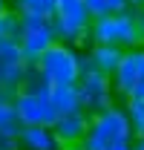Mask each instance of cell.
<instances>
[{
	"instance_id": "obj_1",
	"label": "cell",
	"mask_w": 144,
	"mask_h": 150,
	"mask_svg": "<svg viewBox=\"0 0 144 150\" xmlns=\"http://www.w3.org/2000/svg\"><path fill=\"white\" fill-rule=\"evenodd\" d=\"M136 133L127 121L124 107H107V110L90 115V130L81 142V150H133Z\"/></svg>"
},
{
	"instance_id": "obj_2",
	"label": "cell",
	"mask_w": 144,
	"mask_h": 150,
	"mask_svg": "<svg viewBox=\"0 0 144 150\" xmlns=\"http://www.w3.org/2000/svg\"><path fill=\"white\" fill-rule=\"evenodd\" d=\"M32 67L40 72V78H43L49 87L78 84V78H81V52H78V46L58 43V40H55Z\"/></svg>"
},
{
	"instance_id": "obj_3",
	"label": "cell",
	"mask_w": 144,
	"mask_h": 150,
	"mask_svg": "<svg viewBox=\"0 0 144 150\" xmlns=\"http://www.w3.org/2000/svg\"><path fill=\"white\" fill-rule=\"evenodd\" d=\"M92 43H107V46H118L121 52L141 46L138 43V32H136V20H133V9L124 12H109L101 18H92L90 23V35Z\"/></svg>"
},
{
	"instance_id": "obj_4",
	"label": "cell",
	"mask_w": 144,
	"mask_h": 150,
	"mask_svg": "<svg viewBox=\"0 0 144 150\" xmlns=\"http://www.w3.org/2000/svg\"><path fill=\"white\" fill-rule=\"evenodd\" d=\"M18 43H20V52H23V61L32 67L55 43L52 23L43 18H32V15H18Z\"/></svg>"
},
{
	"instance_id": "obj_5",
	"label": "cell",
	"mask_w": 144,
	"mask_h": 150,
	"mask_svg": "<svg viewBox=\"0 0 144 150\" xmlns=\"http://www.w3.org/2000/svg\"><path fill=\"white\" fill-rule=\"evenodd\" d=\"M75 90H78V104H81V110L90 112V115L112 107V101H115L112 81H109V75H101V72H81Z\"/></svg>"
},
{
	"instance_id": "obj_6",
	"label": "cell",
	"mask_w": 144,
	"mask_h": 150,
	"mask_svg": "<svg viewBox=\"0 0 144 150\" xmlns=\"http://www.w3.org/2000/svg\"><path fill=\"white\" fill-rule=\"evenodd\" d=\"M12 104H15V112L20 118V127H52V121L58 118V112L49 104V95H35V93L18 90Z\"/></svg>"
},
{
	"instance_id": "obj_7",
	"label": "cell",
	"mask_w": 144,
	"mask_h": 150,
	"mask_svg": "<svg viewBox=\"0 0 144 150\" xmlns=\"http://www.w3.org/2000/svg\"><path fill=\"white\" fill-rule=\"evenodd\" d=\"M52 35L58 43H69V46H81L90 40V23L92 18L87 15V9H78V12H58L52 20Z\"/></svg>"
},
{
	"instance_id": "obj_8",
	"label": "cell",
	"mask_w": 144,
	"mask_h": 150,
	"mask_svg": "<svg viewBox=\"0 0 144 150\" xmlns=\"http://www.w3.org/2000/svg\"><path fill=\"white\" fill-rule=\"evenodd\" d=\"M141 75H144V46L124 49V52H121V61H118V67H115V72L109 75L115 95L127 98V95L133 93V87L141 81Z\"/></svg>"
},
{
	"instance_id": "obj_9",
	"label": "cell",
	"mask_w": 144,
	"mask_h": 150,
	"mask_svg": "<svg viewBox=\"0 0 144 150\" xmlns=\"http://www.w3.org/2000/svg\"><path fill=\"white\" fill-rule=\"evenodd\" d=\"M26 61L20 52L18 38H0V87L20 90V81L26 75Z\"/></svg>"
},
{
	"instance_id": "obj_10",
	"label": "cell",
	"mask_w": 144,
	"mask_h": 150,
	"mask_svg": "<svg viewBox=\"0 0 144 150\" xmlns=\"http://www.w3.org/2000/svg\"><path fill=\"white\" fill-rule=\"evenodd\" d=\"M87 130H90V112H84V110L61 112V115L52 121V133H55L58 144H61L64 150L81 147V142H84Z\"/></svg>"
},
{
	"instance_id": "obj_11",
	"label": "cell",
	"mask_w": 144,
	"mask_h": 150,
	"mask_svg": "<svg viewBox=\"0 0 144 150\" xmlns=\"http://www.w3.org/2000/svg\"><path fill=\"white\" fill-rule=\"evenodd\" d=\"M121 61V49L118 46H107V43H92L87 52H81V72H101L112 75Z\"/></svg>"
},
{
	"instance_id": "obj_12",
	"label": "cell",
	"mask_w": 144,
	"mask_h": 150,
	"mask_svg": "<svg viewBox=\"0 0 144 150\" xmlns=\"http://www.w3.org/2000/svg\"><path fill=\"white\" fill-rule=\"evenodd\" d=\"M18 147L20 150H64L58 144L52 127H20Z\"/></svg>"
},
{
	"instance_id": "obj_13",
	"label": "cell",
	"mask_w": 144,
	"mask_h": 150,
	"mask_svg": "<svg viewBox=\"0 0 144 150\" xmlns=\"http://www.w3.org/2000/svg\"><path fill=\"white\" fill-rule=\"evenodd\" d=\"M49 104H52V110L58 112V115H61V112L81 110L75 84H61V87H49Z\"/></svg>"
},
{
	"instance_id": "obj_14",
	"label": "cell",
	"mask_w": 144,
	"mask_h": 150,
	"mask_svg": "<svg viewBox=\"0 0 144 150\" xmlns=\"http://www.w3.org/2000/svg\"><path fill=\"white\" fill-rule=\"evenodd\" d=\"M15 15H32V18L52 20L58 12V0H12Z\"/></svg>"
},
{
	"instance_id": "obj_15",
	"label": "cell",
	"mask_w": 144,
	"mask_h": 150,
	"mask_svg": "<svg viewBox=\"0 0 144 150\" xmlns=\"http://www.w3.org/2000/svg\"><path fill=\"white\" fill-rule=\"evenodd\" d=\"M124 112H127V121H130V127L136 133V139H144V101L127 98Z\"/></svg>"
},
{
	"instance_id": "obj_16",
	"label": "cell",
	"mask_w": 144,
	"mask_h": 150,
	"mask_svg": "<svg viewBox=\"0 0 144 150\" xmlns=\"http://www.w3.org/2000/svg\"><path fill=\"white\" fill-rule=\"evenodd\" d=\"M18 130H20V118L15 112V104L0 101V133L3 136H18Z\"/></svg>"
},
{
	"instance_id": "obj_17",
	"label": "cell",
	"mask_w": 144,
	"mask_h": 150,
	"mask_svg": "<svg viewBox=\"0 0 144 150\" xmlns=\"http://www.w3.org/2000/svg\"><path fill=\"white\" fill-rule=\"evenodd\" d=\"M20 90L23 93H35V95H49V84L40 78V72L35 67H26V75L20 81Z\"/></svg>"
},
{
	"instance_id": "obj_18",
	"label": "cell",
	"mask_w": 144,
	"mask_h": 150,
	"mask_svg": "<svg viewBox=\"0 0 144 150\" xmlns=\"http://www.w3.org/2000/svg\"><path fill=\"white\" fill-rule=\"evenodd\" d=\"M133 20H136V32H138V43L144 46V6L133 9Z\"/></svg>"
},
{
	"instance_id": "obj_19",
	"label": "cell",
	"mask_w": 144,
	"mask_h": 150,
	"mask_svg": "<svg viewBox=\"0 0 144 150\" xmlns=\"http://www.w3.org/2000/svg\"><path fill=\"white\" fill-rule=\"evenodd\" d=\"M78 9H84V0H58V12H78Z\"/></svg>"
},
{
	"instance_id": "obj_20",
	"label": "cell",
	"mask_w": 144,
	"mask_h": 150,
	"mask_svg": "<svg viewBox=\"0 0 144 150\" xmlns=\"http://www.w3.org/2000/svg\"><path fill=\"white\" fill-rule=\"evenodd\" d=\"M127 98H136V101H144V75H141V81H138V84L133 87V93L127 95ZM127 98H124V101H127Z\"/></svg>"
},
{
	"instance_id": "obj_21",
	"label": "cell",
	"mask_w": 144,
	"mask_h": 150,
	"mask_svg": "<svg viewBox=\"0 0 144 150\" xmlns=\"http://www.w3.org/2000/svg\"><path fill=\"white\" fill-rule=\"evenodd\" d=\"M104 3H107L109 12H124V9H130V6H127V0H104Z\"/></svg>"
},
{
	"instance_id": "obj_22",
	"label": "cell",
	"mask_w": 144,
	"mask_h": 150,
	"mask_svg": "<svg viewBox=\"0 0 144 150\" xmlns=\"http://www.w3.org/2000/svg\"><path fill=\"white\" fill-rule=\"evenodd\" d=\"M127 6H130V9H141L144 0H127Z\"/></svg>"
},
{
	"instance_id": "obj_23",
	"label": "cell",
	"mask_w": 144,
	"mask_h": 150,
	"mask_svg": "<svg viewBox=\"0 0 144 150\" xmlns=\"http://www.w3.org/2000/svg\"><path fill=\"white\" fill-rule=\"evenodd\" d=\"M133 150H144V139H136V144H133Z\"/></svg>"
},
{
	"instance_id": "obj_24",
	"label": "cell",
	"mask_w": 144,
	"mask_h": 150,
	"mask_svg": "<svg viewBox=\"0 0 144 150\" xmlns=\"http://www.w3.org/2000/svg\"><path fill=\"white\" fill-rule=\"evenodd\" d=\"M3 12H9V0H0V15Z\"/></svg>"
}]
</instances>
